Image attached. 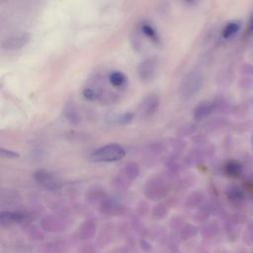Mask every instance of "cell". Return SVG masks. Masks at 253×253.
Masks as SVG:
<instances>
[{
	"label": "cell",
	"instance_id": "obj_1",
	"mask_svg": "<svg viewBox=\"0 0 253 253\" xmlns=\"http://www.w3.org/2000/svg\"><path fill=\"white\" fill-rule=\"evenodd\" d=\"M126 155L124 147L117 143H110L94 150L89 159L92 162H115L121 160Z\"/></svg>",
	"mask_w": 253,
	"mask_h": 253
},
{
	"label": "cell",
	"instance_id": "obj_2",
	"mask_svg": "<svg viewBox=\"0 0 253 253\" xmlns=\"http://www.w3.org/2000/svg\"><path fill=\"white\" fill-rule=\"evenodd\" d=\"M203 85L202 74L198 71H191L187 73L182 79L179 86V95L182 99L187 100L192 98L199 92Z\"/></svg>",
	"mask_w": 253,
	"mask_h": 253
},
{
	"label": "cell",
	"instance_id": "obj_3",
	"mask_svg": "<svg viewBox=\"0 0 253 253\" xmlns=\"http://www.w3.org/2000/svg\"><path fill=\"white\" fill-rule=\"evenodd\" d=\"M157 70V61L155 58L149 57L141 61L137 68V74L141 81L148 83L153 80Z\"/></svg>",
	"mask_w": 253,
	"mask_h": 253
},
{
	"label": "cell",
	"instance_id": "obj_4",
	"mask_svg": "<svg viewBox=\"0 0 253 253\" xmlns=\"http://www.w3.org/2000/svg\"><path fill=\"white\" fill-rule=\"evenodd\" d=\"M159 107V97L155 94H149L143 98L138 107V113L142 118L151 117Z\"/></svg>",
	"mask_w": 253,
	"mask_h": 253
},
{
	"label": "cell",
	"instance_id": "obj_5",
	"mask_svg": "<svg viewBox=\"0 0 253 253\" xmlns=\"http://www.w3.org/2000/svg\"><path fill=\"white\" fill-rule=\"evenodd\" d=\"M29 42L30 35L28 33H23L5 39L2 43V47L7 50H17L25 46Z\"/></svg>",
	"mask_w": 253,
	"mask_h": 253
},
{
	"label": "cell",
	"instance_id": "obj_6",
	"mask_svg": "<svg viewBox=\"0 0 253 253\" xmlns=\"http://www.w3.org/2000/svg\"><path fill=\"white\" fill-rule=\"evenodd\" d=\"M35 178L38 181L39 184L42 185L43 187L50 189V190H56L60 187L57 179L55 178V176L45 170H39L36 174H35Z\"/></svg>",
	"mask_w": 253,
	"mask_h": 253
},
{
	"label": "cell",
	"instance_id": "obj_7",
	"mask_svg": "<svg viewBox=\"0 0 253 253\" xmlns=\"http://www.w3.org/2000/svg\"><path fill=\"white\" fill-rule=\"evenodd\" d=\"M216 108V104L211 101H205L197 105V107L194 110V118L195 120H203L204 118L208 117L211 113L213 112V110Z\"/></svg>",
	"mask_w": 253,
	"mask_h": 253
},
{
	"label": "cell",
	"instance_id": "obj_8",
	"mask_svg": "<svg viewBox=\"0 0 253 253\" xmlns=\"http://www.w3.org/2000/svg\"><path fill=\"white\" fill-rule=\"evenodd\" d=\"M63 115L65 117V119L70 123V124H79L80 122V114L78 112V110L76 109V107L72 104L69 103L64 107V111H63Z\"/></svg>",
	"mask_w": 253,
	"mask_h": 253
},
{
	"label": "cell",
	"instance_id": "obj_9",
	"mask_svg": "<svg viewBox=\"0 0 253 253\" xmlns=\"http://www.w3.org/2000/svg\"><path fill=\"white\" fill-rule=\"evenodd\" d=\"M101 90L97 87L94 86H87L86 88H84L83 90V96L85 99L90 100V101H94L97 100L101 97Z\"/></svg>",
	"mask_w": 253,
	"mask_h": 253
},
{
	"label": "cell",
	"instance_id": "obj_10",
	"mask_svg": "<svg viewBox=\"0 0 253 253\" xmlns=\"http://www.w3.org/2000/svg\"><path fill=\"white\" fill-rule=\"evenodd\" d=\"M110 83L115 87H121L126 83V76L122 72L114 71L109 76Z\"/></svg>",
	"mask_w": 253,
	"mask_h": 253
},
{
	"label": "cell",
	"instance_id": "obj_11",
	"mask_svg": "<svg viewBox=\"0 0 253 253\" xmlns=\"http://www.w3.org/2000/svg\"><path fill=\"white\" fill-rule=\"evenodd\" d=\"M140 31L141 33L146 36L147 38H149L152 41H157L158 40V36L156 31L154 30V28L148 24V23H142L140 26Z\"/></svg>",
	"mask_w": 253,
	"mask_h": 253
},
{
	"label": "cell",
	"instance_id": "obj_12",
	"mask_svg": "<svg viewBox=\"0 0 253 253\" xmlns=\"http://www.w3.org/2000/svg\"><path fill=\"white\" fill-rule=\"evenodd\" d=\"M239 27H240V26H239V23H237V22H231V23L227 24V25L224 27L223 31H222V36H223V38L228 39V38L234 36V35L238 32Z\"/></svg>",
	"mask_w": 253,
	"mask_h": 253
},
{
	"label": "cell",
	"instance_id": "obj_13",
	"mask_svg": "<svg viewBox=\"0 0 253 253\" xmlns=\"http://www.w3.org/2000/svg\"><path fill=\"white\" fill-rule=\"evenodd\" d=\"M132 119H133V116L131 113H126L118 117L116 122L119 123L120 125H126V124H129L132 121Z\"/></svg>",
	"mask_w": 253,
	"mask_h": 253
},
{
	"label": "cell",
	"instance_id": "obj_14",
	"mask_svg": "<svg viewBox=\"0 0 253 253\" xmlns=\"http://www.w3.org/2000/svg\"><path fill=\"white\" fill-rule=\"evenodd\" d=\"M240 165L236 162H230L226 166V170L229 175H237L240 172Z\"/></svg>",
	"mask_w": 253,
	"mask_h": 253
},
{
	"label": "cell",
	"instance_id": "obj_15",
	"mask_svg": "<svg viewBox=\"0 0 253 253\" xmlns=\"http://www.w3.org/2000/svg\"><path fill=\"white\" fill-rule=\"evenodd\" d=\"M1 154H2L3 156H7V157H17V156H19L18 153L13 152V151H11V150H6V149H4V148L1 149Z\"/></svg>",
	"mask_w": 253,
	"mask_h": 253
},
{
	"label": "cell",
	"instance_id": "obj_16",
	"mask_svg": "<svg viewBox=\"0 0 253 253\" xmlns=\"http://www.w3.org/2000/svg\"><path fill=\"white\" fill-rule=\"evenodd\" d=\"M248 29L251 30V31H253V18L250 20V24H249V26H248Z\"/></svg>",
	"mask_w": 253,
	"mask_h": 253
},
{
	"label": "cell",
	"instance_id": "obj_17",
	"mask_svg": "<svg viewBox=\"0 0 253 253\" xmlns=\"http://www.w3.org/2000/svg\"><path fill=\"white\" fill-rule=\"evenodd\" d=\"M187 1V3H193L195 0H186Z\"/></svg>",
	"mask_w": 253,
	"mask_h": 253
}]
</instances>
